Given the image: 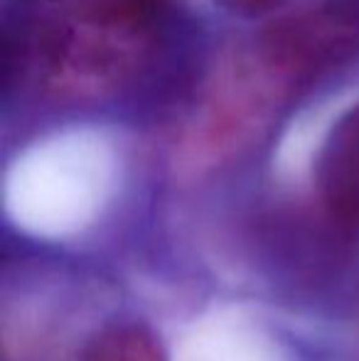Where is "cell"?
<instances>
[{
  "instance_id": "obj_1",
  "label": "cell",
  "mask_w": 359,
  "mask_h": 361,
  "mask_svg": "<svg viewBox=\"0 0 359 361\" xmlns=\"http://www.w3.org/2000/svg\"><path fill=\"white\" fill-rule=\"evenodd\" d=\"M315 177L327 214L359 231V106L342 116L327 135Z\"/></svg>"
},
{
  "instance_id": "obj_2",
  "label": "cell",
  "mask_w": 359,
  "mask_h": 361,
  "mask_svg": "<svg viewBox=\"0 0 359 361\" xmlns=\"http://www.w3.org/2000/svg\"><path fill=\"white\" fill-rule=\"evenodd\" d=\"M82 361H168V357L148 327L138 322H121L96 334Z\"/></svg>"
},
{
  "instance_id": "obj_3",
  "label": "cell",
  "mask_w": 359,
  "mask_h": 361,
  "mask_svg": "<svg viewBox=\"0 0 359 361\" xmlns=\"http://www.w3.org/2000/svg\"><path fill=\"white\" fill-rule=\"evenodd\" d=\"M229 10L241 15H259V13H269V10L283 5L286 0H221Z\"/></svg>"
}]
</instances>
